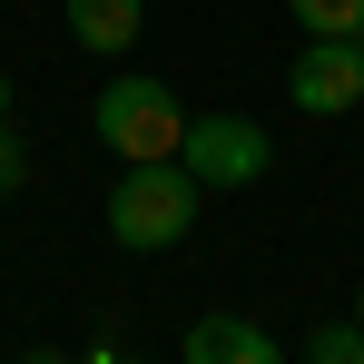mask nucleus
<instances>
[{"mask_svg":"<svg viewBox=\"0 0 364 364\" xmlns=\"http://www.w3.org/2000/svg\"><path fill=\"white\" fill-rule=\"evenodd\" d=\"M197 197H207V187L187 178V158L119 168V187H109V237H119L128 256H158V246H178L187 227H197Z\"/></svg>","mask_w":364,"mask_h":364,"instance_id":"f257e3e1","label":"nucleus"},{"mask_svg":"<svg viewBox=\"0 0 364 364\" xmlns=\"http://www.w3.org/2000/svg\"><path fill=\"white\" fill-rule=\"evenodd\" d=\"M89 128H99V148L119 168H148V158H178L187 148V109H178L168 79H109L89 99Z\"/></svg>","mask_w":364,"mask_h":364,"instance_id":"f03ea898","label":"nucleus"},{"mask_svg":"<svg viewBox=\"0 0 364 364\" xmlns=\"http://www.w3.org/2000/svg\"><path fill=\"white\" fill-rule=\"evenodd\" d=\"M187 178L197 187H256L266 168H276V148H266V128L237 119V109H207V119H187Z\"/></svg>","mask_w":364,"mask_h":364,"instance_id":"7ed1b4c3","label":"nucleus"},{"mask_svg":"<svg viewBox=\"0 0 364 364\" xmlns=\"http://www.w3.org/2000/svg\"><path fill=\"white\" fill-rule=\"evenodd\" d=\"M286 99L305 119H345L364 99V40H305L296 69H286Z\"/></svg>","mask_w":364,"mask_h":364,"instance_id":"20e7f679","label":"nucleus"},{"mask_svg":"<svg viewBox=\"0 0 364 364\" xmlns=\"http://www.w3.org/2000/svg\"><path fill=\"white\" fill-rule=\"evenodd\" d=\"M187 364H286V345H266V325H246V315H197Z\"/></svg>","mask_w":364,"mask_h":364,"instance_id":"39448f33","label":"nucleus"},{"mask_svg":"<svg viewBox=\"0 0 364 364\" xmlns=\"http://www.w3.org/2000/svg\"><path fill=\"white\" fill-rule=\"evenodd\" d=\"M138 30H148V0H69V40H79V50H99V60L128 50Z\"/></svg>","mask_w":364,"mask_h":364,"instance_id":"423d86ee","label":"nucleus"},{"mask_svg":"<svg viewBox=\"0 0 364 364\" xmlns=\"http://www.w3.org/2000/svg\"><path fill=\"white\" fill-rule=\"evenodd\" d=\"M286 10H296L305 40H355L364 30V0H286Z\"/></svg>","mask_w":364,"mask_h":364,"instance_id":"0eeeda50","label":"nucleus"},{"mask_svg":"<svg viewBox=\"0 0 364 364\" xmlns=\"http://www.w3.org/2000/svg\"><path fill=\"white\" fill-rule=\"evenodd\" d=\"M305 364H364V325H315L305 335Z\"/></svg>","mask_w":364,"mask_h":364,"instance_id":"6e6552de","label":"nucleus"},{"mask_svg":"<svg viewBox=\"0 0 364 364\" xmlns=\"http://www.w3.org/2000/svg\"><path fill=\"white\" fill-rule=\"evenodd\" d=\"M20 178H30V148H20L10 119H0V197H20Z\"/></svg>","mask_w":364,"mask_h":364,"instance_id":"1a4fd4ad","label":"nucleus"},{"mask_svg":"<svg viewBox=\"0 0 364 364\" xmlns=\"http://www.w3.org/2000/svg\"><path fill=\"white\" fill-rule=\"evenodd\" d=\"M89 364H128V355H119V345H99V355H89Z\"/></svg>","mask_w":364,"mask_h":364,"instance_id":"9d476101","label":"nucleus"},{"mask_svg":"<svg viewBox=\"0 0 364 364\" xmlns=\"http://www.w3.org/2000/svg\"><path fill=\"white\" fill-rule=\"evenodd\" d=\"M20 364H69V355H20Z\"/></svg>","mask_w":364,"mask_h":364,"instance_id":"9b49d317","label":"nucleus"},{"mask_svg":"<svg viewBox=\"0 0 364 364\" xmlns=\"http://www.w3.org/2000/svg\"><path fill=\"white\" fill-rule=\"evenodd\" d=\"M0 119H10V79H0Z\"/></svg>","mask_w":364,"mask_h":364,"instance_id":"f8f14e48","label":"nucleus"},{"mask_svg":"<svg viewBox=\"0 0 364 364\" xmlns=\"http://www.w3.org/2000/svg\"><path fill=\"white\" fill-rule=\"evenodd\" d=\"M355 325H364V286H355Z\"/></svg>","mask_w":364,"mask_h":364,"instance_id":"ddd939ff","label":"nucleus"}]
</instances>
